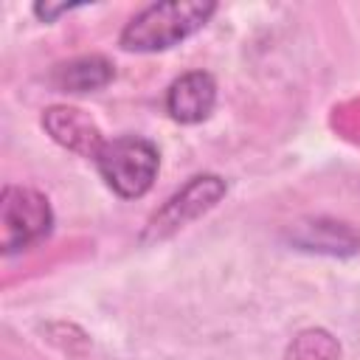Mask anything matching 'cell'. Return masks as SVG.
Masks as SVG:
<instances>
[{
    "instance_id": "6da1fadb",
    "label": "cell",
    "mask_w": 360,
    "mask_h": 360,
    "mask_svg": "<svg viewBox=\"0 0 360 360\" xmlns=\"http://www.w3.org/2000/svg\"><path fill=\"white\" fill-rule=\"evenodd\" d=\"M217 11V3L211 0H163L141 8L118 37V45L124 51L135 53H158L180 45L191 34H197L211 14Z\"/></svg>"
},
{
    "instance_id": "7a4b0ae2",
    "label": "cell",
    "mask_w": 360,
    "mask_h": 360,
    "mask_svg": "<svg viewBox=\"0 0 360 360\" xmlns=\"http://www.w3.org/2000/svg\"><path fill=\"white\" fill-rule=\"evenodd\" d=\"M96 169L101 180L121 197V200H138L143 197L160 169L158 146L138 135H118L101 143L96 152Z\"/></svg>"
},
{
    "instance_id": "3957f363",
    "label": "cell",
    "mask_w": 360,
    "mask_h": 360,
    "mask_svg": "<svg viewBox=\"0 0 360 360\" xmlns=\"http://www.w3.org/2000/svg\"><path fill=\"white\" fill-rule=\"evenodd\" d=\"M53 214L48 200L22 186H6L0 194V248L6 256L20 253L51 233Z\"/></svg>"
},
{
    "instance_id": "277c9868",
    "label": "cell",
    "mask_w": 360,
    "mask_h": 360,
    "mask_svg": "<svg viewBox=\"0 0 360 360\" xmlns=\"http://www.w3.org/2000/svg\"><path fill=\"white\" fill-rule=\"evenodd\" d=\"M225 191H228V186L217 174H197V177H191L180 191H174L163 202V208H158L152 214V219L146 222V231H143V242L169 239L172 233H177L180 228H186L188 222L202 217L208 208H214L225 197Z\"/></svg>"
},
{
    "instance_id": "5b68a950",
    "label": "cell",
    "mask_w": 360,
    "mask_h": 360,
    "mask_svg": "<svg viewBox=\"0 0 360 360\" xmlns=\"http://www.w3.org/2000/svg\"><path fill=\"white\" fill-rule=\"evenodd\" d=\"M217 107V82L205 70H188L166 90V112L177 124H200Z\"/></svg>"
},
{
    "instance_id": "8992f818",
    "label": "cell",
    "mask_w": 360,
    "mask_h": 360,
    "mask_svg": "<svg viewBox=\"0 0 360 360\" xmlns=\"http://www.w3.org/2000/svg\"><path fill=\"white\" fill-rule=\"evenodd\" d=\"M42 127L59 146L82 158H96V152L107 141L87 112H82L79 107H68V104H53L42 110Z\"/></svg>"
},
{
    "instance_id": "52a82bcc",
    "label": "cell",
    "mask_w": 360,
    "mask_h": 360,
    "mask_svg": "<svg viewBox=\"0 0 360 360\" xmlns=\"http://www.w3.org/2000/svg\"><path fill=\"white\" fill-rule=\"evenodd\" d=\"M115 70L112 62L98 56V53H87V56H76L59 68H53L51 79L62 93H96L101 87H107L112 82Z\"/></svg>"
},
{
    "instance_id": "ba28073f",
    "label": "cell",
    "mask_w": 360,
    "mask_h": 360,
    "mask_svg": "<svg viewBox=\"0 0 360 360\" xmlns=\"http://www.w3.org/2000/svg\"><path fill=\"white\" fill-rule=\"evenodd\" d=\"M70 8H76V6H73V3H59V6L37 3V6H34V14H37L39 20H45V22H53L59 14H65V11H70Z\"/></svg>"
}]
</instances>
